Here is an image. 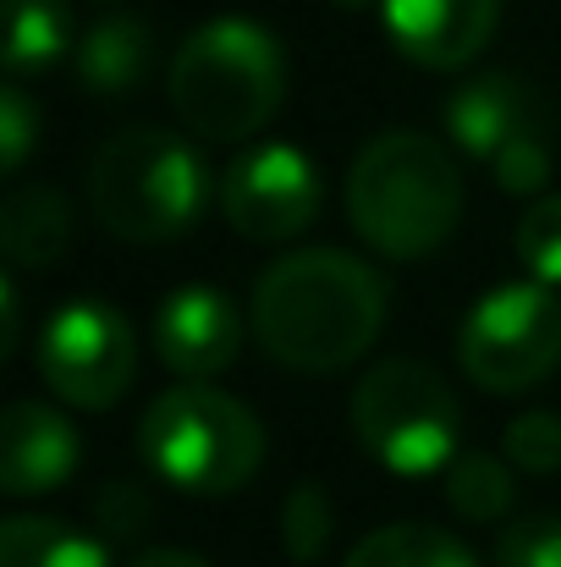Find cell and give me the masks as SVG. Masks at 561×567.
<instances>
[{
  "instance_id": "10",
  "label": "cell",
  "mask_w": 561,
  "mask_h": 567,
  "mask_svg": "<svg viewBox=\"0 0 561 567\" xmlns=\"http://www.w3.org/2000/svg\"><path fill=\"white\" fill-rule=\"evenodd\" d=\"M380 22L413 66L451 72L490 44L501 22V0H385Z\"/></svg>"
},
{
  "instance_id": "25",
  "label": "cell",
  "mask_w": 561,
  "mask_h": 567,
  "mask_svg": "<svg viewBox=\"0 0 561 567\" xmlns=\"http://www.w3.org/2000/svg\"><path fill=\"white\" fill-rule=\"evenodd\" d=\"M33 133H39L33 100H28L17 83H6V89H0V166H6V172H17V166L28 161Z\"/></svg>"
},
{
  "instance_id": "28",
  "label": "cell",
  "mask_w": 561,
  "mask_h": 567,
  "mask_svg": "<svg viewBox=\"0 0 561 567\" xmlns=\"http://www.w3.org/2000/svg\"><path fill=\"white\" fill-rule=\"evenodd\" d=\"M133 567H209V563H198L193 551H166V546H155V551H144Z\"/></svg>"
},
{
  "instance_id": "1",
  "label": "cell",
  "mask_w": 561,
  "mask_h": 567,
  "mask_svg": "<svg viewBox=\"0 0 561 567\" xmlns=\"http://www.w3.org/2000/svg\"><path fill=\"white\" fill-rule=\"evenodd\" d=\"M385 303L391 292L374 265L342 248H298L259 276L248 326L281 370L336 375L374 348Z\"/></svg>"
},
{
  "instance_id": "23",
  "label": "cell",
  "mask_w": 561,
  "mask_h": 567,
  "mask_svg": "<svg viewBox=\"0 0 561 567\" xmlns=\"http://www.w3.org/2000/svg\"><path fill=\"white\" fill-rule=\"evenodd\" d=\"M496 567H561V518L534 513L507 524L496 540Z\"/></svg>"
},
{
  "instance_id": "11",
  "label": "cell",
  "mask_w": 561,
  "mask_h": 567,
  "mask_svg": "<svg viewBox=\"0 0 561 567\" xmlns=\"http://www.w3.org/2000/svg\"><path fill=\"white\" fill-rule=\"evenodd\" d=\"M155 348H160V359L177 375L204 385L209 375L237 364V353H242V315L215 287H183L155 315Z\"/></svg>"
},
{
  "instance_id": "4",
  "label": "cell",
  "mask_w": 561,
  "mask_h": 567,
  "mask_svg": "<svg viewBox=\"0 0 561 567\" xmlns=\"http://www.w3.org/2000/svg\"><path fill=\"white\" fill-rule=\"evenodd\" d=\"M209 172L198 150L166 127H122L89 166L94 220L122 243H172L204 215Z\"/></svg>"
},
{
  "instance_id": "27",
  "label": "cell",
  "mask_w": 561,
  "mask_h": 567,
  "mask_svg": "<svg viewBox=\"0 0 561 567\" xmlns=\"http://www.w3.org/2000/svg\"><path fill=\"white\" fill-rule=\"evenodd\" d=\"M17 331H22V298H17V281L0 276V359L17 353Z\"/></svg>"
},
{
  "instance_id": "29",
  "label": "cell",
  "mask_w": 561,
  "mask_h": 567,
  "mask_svg": "<svg viewBox=\"0 0 561 567\" xmlns=\"http://www.w3.org/2000/svg\"><path fill=\"white\" fill-rule=\"evenodd\" d=\"M336 11H370V6H385V0H331Z\"/></svg>"
},
{
  "instance_id": "5",
  "label": "cell",
  "mask_w": 561,
  "mask_h": 567,
  "mask_svg": "<svg viewBox=\"0 0 561 567\" xmlns=\"http://www.w3.org/2000/svg\"><path fill=\"white\" fill-rule=\"evenodd\" d=\"M138 452L166 485L187 496H231L253 480L264 457V430L248 402L215 385H177L144 413Z\"/></svg>"
},
{
  "instance_id": "19",
  "label": "cell",
  "mask_w": 561,
  "mask_h": 567,
  "mask_svg": "<svg viewBox=\"0 0 561 567\" xmlns=\"http://www.w3.org/2000/svg\"><path fill=\"white\" fill-rule=\"evenodd\" d=\"M512 496H518V485H512V474H507L501 457H490V452H457L451 457V468H446V502L463 518L490 524V518H501L512 507Z\"/></svg>"
},
{
  "instance_id": "26",
  "label": "cell",
  "mask_w": 561,
  "mask_h": 567,
  "mask_svg": "<svg viewBox=\"0 0 561 567\" xmlns=\"http://www.w3.org/2000/svg\"><path fill=\"white\" fill-rule=\"evenodd\" d=\"M100 524H105V535H138L149 524V496L138 485H111L100 496Z\"/></svg>"
},
{
  "instance_id": "21",
  "label": "cell",
  "mask_w": 561,
  "mask_h": 567,
  "mask_svg": "<svg viewBox=\"0 0 561 567\" xmlns=\"http://www.w3.org/2000/svg\"><path fill=\"white\" fill-rule=\"evenodd\" d=\"M512 248H518L523 270L540 287H561V193H546V198H534L523 209Z\"/></svg>"
},
{
  "instance_id": "16",
  "label": "cell",
  "mask_w": 561,
  "mask_h": 567,
  "mask_svg": "<svg viewBox=\"0 0 561 567\" xmlns=\"http://www.w3.org/2000/svg\"><path fill=\"white\" fill-rule=\"evenodd\" d=\"M0 28H6V72L11 78L44 72L61 55L77 50L66 0H6L0 6Z\"/></svg>"
},
{
  "instance_id": "7",
  "label": "cell",
  "mask_w": 561,
  "mask_h": 567,
  "mask_svg": "<svg viewBox=\"0 0 561 567\" xmlns=\"http://www.w3.org/2000/svg\"><path fill=\"white\" fill-rule=\"evenodd\" d=\"M457 359L485 391L540 385L561 364V298L540 281H512L485 292L457 337Z\"/></svg>"
},
{
  "instance_id": "22",
  "label": "cell",
  "mask_w": 561,
  "mask_h": 567,
  "mask_svg": "<svg viewBox=\"0 0 561 567\" xmlns=\"http://www.w3.org/2000/svg\"><path fill=\"white\" fill-rule=\"evenodd\" d=\"M501 452L518 463V468H529V474H557L561 468V419L557 413H518L512 424H507V435H501Z\"/></svg>"
},
{
  "instance_id": "8",
  "label": "cell",
  "mask_w": 561,
  "mask_h": 567,
  "mask_svg": "<svg viewBox=\"0 0 561 567\" xmlns=\"http://www.w3.org/2000/svg\"><path fill=\"white\" fill-rule=\"evenodd\" d=\"M39 375L61 402L105 413L138 380V337L111 303H66L39 331Z\"/></svg>"
},
{
  "instance_id": "18",
  "label": "cell",
  "mask_w": 561,
  "mask_h": 567,
  "mask_svg": "<svg viewBox=\"0 0 561 567\" xmlns=\"http://www.w3.org/2000/svg\"><path fill=\"white\" fill-rule=\"evenodd\" d=\"M342 567H479L463 540L435 524H385L353 546Z\"/></svg>"
},
{
  "instance_id": "20",
  "label": "cell",
  "mask_w": 561,
  "mask_h": 567,
  "mask_svg": "<svg viewBox=\"0 0 561 567\" xmlns=\"http://www.w3.org/2000/svg\"><path fill=\"white\" fill-rule=\"evenodd\" d=\"M331 529H336V513H331L325 485H314V480L292 485V496H287V507H281V540H287V557H292V563H314V557H325Z\"/></svg>"
},
{
  "instance_id": "9",
  "label": "cell",
  "mask_w": 561,
  "mask_h": 567,
  "mask_svg": "<svg viewBox=\"0 0 561 567\" xmlns=\"http://www.w3.org/2000/svg\"><path fill=\"white\" fill-rule=\"evenodd\" d=\"M220 209L248 243H287L320 215V172L292 144H248L226 177Z\"/></svg>"
},
{
  "instance_id": "12",
  "label": "cell",
  "mask_w": 561,
  "mask_h": 567,
  "mask_svg": "<svg viewBox=\"0 0 561 567\" xmlns=\"http://www.w3.org/2000/svg\"><path fill=\"white\" fill-rule=\"evenodd\" d=\"M446 133L463 155L496 161L501 150H512L523 138H546L540 94L529 83H518L512 72H479L446 100Z\"/></svg>"
},
{
  "instance_id": "15",
  "label": "cell",
  "mask_w": 561,
  "mask_h": 567,
  "mask_svg": "<svg viewBox=\"0 0 561 567\" xmlns=\"http://www.w3.org/2000/svg\"><path fill=\"white\" fill-rule=\"evenodd\" d=\"M155 55V33L149 22H138L133 11H111L100 22H89V33L72 50V78L94 94H122L133 83H144Z\"/></svg>"
},
{
  "instance_id": "2",
  "label": "cell",
  "mask_w": 561,
  "mask_h": 567,
  "mask_svg": "<svg viewBox=\"0 0 561 567\" xmlns=\"http://www.w3.org/2000/svg\"><path fill=\"white\" fill-rule=\"evenodd\" d=\"M347 215L374 254L424 259L463 220V172L424 133H380L347 172Z\"/></svg>"
},
{
  "instance_id": "6",
  "label": "cell",
  "mask_w": 561,
  "mask_h": 567,
  "mask_svg": "<svg viewBox=\"0 0 561 567\" xmlns=\"http://www.w3.org/2000/svg\"><path fill=\"white\" fill-rule=\"evenodd\" d=\"M457 396L424 359L370 364L353 391V430L380 468L391 474H440L457 457Z\"/></svg>"
},
{
  "instance_id": "3",
  "label": "cell",
  "mask_w": 561,
  "mask_h": 567,
  "mask_svg": "<svg viewBox=\"0 0 561 567\" xmlns=\"http://www.w3.org/2000/svg\"><path fill=\"white\" fill-rule=\"evenodd\" d=\"M287 100V55L248 17H215L172 61V105L209 144L253 138Z\"/></svg>"
},
{
  "instance_id": "13",
  "label": "cell",
  "mask_w": 561,
  "mask_h": 567,
  "mask_svg": "<svg viewBox=\"0 0 561 567\" xmlns=\"http://www.w3.org/2000/svg\"><path fill=\"white\" fill-rule=\"evenodd\" d=\"M77 468V430L66 413L17 396L0 424V491L6 496H39L55 491Z\"/></svg>"
},
{
  "instance_id": "24",
  "label": "cell",
  "mask_w": 561,
  "mask_h": 567,
  "mask_svg": "<svg viewBox=\"0 0 561 567\" xmlns=\"http://www.w3.org/2000/svg\"><path fill=\"white\" fill-rule=\"evenodd\" d=\"M490 172H496V188L501 193H518V198H546V183H551V144L546 138H523V144H512V150H501L496 161H490Z\"/></svg>"
},
{
  "instance_id": "17",
  "label": "cell",
  "mask_w": 561,
  "mask_h": 567,
  "mask_svg": "<svg viewBox=\"0 0 561 567\" xmlns=\"http://www.w3.org/2000/svg\"><path fill=\"white\" fill-rule=\"evenodd\" d=\"M0 567H111L105 563V546L55 524V518H39V513H17L0 524Z\"/></svg>"
},
{
  "instance_id": "14",
  "label": "cell",
  "mask_w": 561,
  "mask_h": 567,
  "mask_svg": "<svg viewBox=\"0 0 561 567\" xmlns=\"http://www.w3.org/2000/svg\"><path fill=\"white\" fill-rule=\"evenodd\" d=\"M72 248V204L50 183H22L0 204V254L17 270H44Z\"/></svg>"
}]
</instances>
